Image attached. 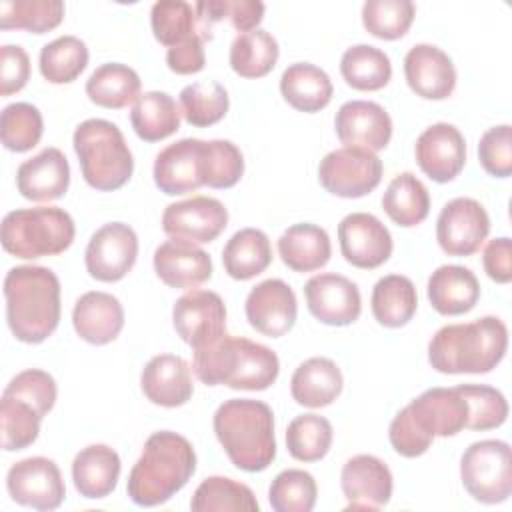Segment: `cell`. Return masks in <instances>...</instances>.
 I'll return each mask as SVG.
<instances>
[{
    "instance_id": "cell-6",
    "label": "cell",
    "mask_w": 512,
    "mask_h": 512,
    "mask_svg": "<svg viewBox=\"0 0 512 512\" xmlns=\"http://www.w3.org/2000/svg\"><path fill=\"white\" fill-rule=\"evenodd\" d=\"M74 152L88 186L100 192L122 188L132 172L134 158L120 128L104 118L80 122L72 136Z\"/></svg>"
},
{
    "instance_id": "cell-21",
    "label": "cell",
    "mask_w": 512,
    "mask_h": 512,
    "mask_svg": "<svg viewBox=\"0 0 512 512\" xmlns=\"http://www.w3.org/2000/svg\"><path fill=\"white\" fill-rule=\"evenodd\" d=\"M340 486L348 510H378L392 498V472L372 454H356L342 466Z\"/></svg>"
},
{
    "instance_id": "cell-38",
    "label": "cell",
    "mask_w": 512,
    "mask_h": 512,
    "mask_svg": "<svg viewBox=\"0 0 512 512\" xmlns=\"http://www.w3.org/2000/svg\"><path fill=\"white\" fill-rule=\"evenodd\" d=\"M340 74L350 88L360 92H374L390 82L392 64L380 48L370 44H356L342 54Z\"/></svg>"
},
{
    "instance_id": "cell-58",
    "label": "cell",
    "mask_w": 512,
    "mask_h": 512,
    "mask_svg": "<svg viewBox=\"0 0 512 512\" xmlns=\"http://www.w3.org/2000/svg\"><path fill=\"white\" fill-rule=\"evenodd\" d=\"M482 266L490 280L508 284L512 280V242L508 236L494 238L482 252Z\"/></svg>"
},
{
    "instance_id": "cell-46",
    "label": "cell",
    "mask_w": 512,
    "mask_h": 512,
    "mask_svg": "<svg viewBox=\"0 0 512 512\" xmlns=\"http://www.w3.org/2000/svg\"><path fill=\"white\" fill-rule=\"evenodd\" d=\"M40 422H42V416L32 404L2 392L0 426H2V448L6 452L24 450L30 444H34L40 434Z\"/></svg>"
},
{
    "instance_id": "cell-23",
    "label": "cell",
    "mask_w": 512,
    "mask_h": 512,
    "mask_svg": "<svg viewBox=\"0 0 512 512\" xmlns=\"http://www.w3.org/2000/svg\"><path fill=\"white\" fill-rule=\"evenodd\" d=\"M70 186V166L62 150L48 146L24 160L16 170L18 192L32 202H52L66 194Z\"/></svg>"
},
{
    "instance_id": "cell-22",
    "label": "cell",
    "mask_w": 512,
    "mask_h": 512,
    "mask_svg": "<svg viewBox=\"0 0 512 512\" xmlns=\"http://www.w3.org/2000/svg\"><path fill=\"white\" fill-rule=\"evenodd\" d=\"M404 76L412 92L426 100H444L456 88L450 56L432 44H416L404 56Z\"/></svg>"
},
{
    "instance_id": "cell-45",
    "label": "cell",
    "mask_w": 512,
    "mask_h": 512,
    "mask_svg": "<svg viewBox=\"0 0 512 512\" xmlns=\"http://www.w3.org/2000/svg\"><path fill=\"white\" fill-rule=\"evenodd\" d=\"M334 430L320 414H300L286 428V448L300 462L322 460L332 446Z\"/></svg>"
},
{
    "instance_id": "cell-53",
    "label": "cell",
    "mask_w": 512,
    "mask_h": 512,
    "mask_svg": "<svg viewBox=\"0 0 512 512\" xmlns=\"http://www.w3.org/2000/svg\"><path fill=\"white\" fill-rule=\"evenodd\" d=\"M478 158L482 168L494 178H508L512 174V128L500 124L488 128L478 142Z\"/></svg>"
},
{
    "instance_id": "cell-5",
    "label": "cell",
    "mask_w": 512,
    "mask_h": 512,
    "mask_svg": "<svg viewBox=\"0 0 512 512\" xmlns=\"http://www.w3.org/2000/svg\"><path fill=\"white\" fill-rule=\"evenodd\" d=\"M214 434L230 462L244 472H262L276 458L274 414L262 400L232 398L212 418Z\"/></svg>"
},
{
    "instance_id": "cell-40",
    "label": "cell",
    "mask_w": 512,
    "mask_h": 512,
    "mask_svg": "<svg viewBox=\"0 0 512 512\" xmlns=\"http://www.w3.org/2000/svg\"><path fill=\"white\" fill-rule=\"evenodd\" d=\"M64 18L62 0H2L0 28L44 34L60 26Z\"/></svg>"
},
{
    "instance_id": "cell-31",
    "label": "cell",
    "mask_w": 512,
    "mask_h": 512,
    "mask_svg": "<svg viewBox=\"0 0 512 512\" xmlns=\"http://www.w3.org/2000/svg\"><path fill=\"white\" fill-rule=\"evenodd\" d=\"M278 254L294 272H314L326 266L332 254L330 236L324 228L300 222L284 230L278 238Z\"/></svg>"
},
{
    "instance_id": "cell-24",
    "label": "cell",
    "mask_w": 512,
    "mask_h": 512,
    "mask_svg": "<svg viewBox=\"0 0 512 512\" xmlns=\"http://www.w3.org/2000/svg\"><path fill=\"white\" fill-rule=\"evenodd\" d=\"M140 388L156 406H184L194 394L190 364L174 354H158L142 368Z\"/></svg>"
},
{
    "instance_id": "cell-17",
    "label": "cell",
    "mask_w": 512,
    "mask_h": 512,
    "mask_svg": "<svg viewBox=\"0 0 512 512\" xmlns=\"http://www.w3.org/2000/svg\"><path fill=\"white\" fill-rule=\"evenodd\" d=\"M340 252L348 264L372 270L392 256V236L388 228L368 212H352L338 224Z\"/></svg>"
},
{
    "instance_id": "cell-47",
    "label": "cell",
    "mask_w": 512,
    "mask_h": 512,
    "mask_svg": "<svg viewBox=\"0 0 512 512\" xmlns=\"http://www.w3.org/2000/svg\"><path fill=\"white\" fill-rule=\"evenodd\" d=\"M194 10L204 40L212 38V26L222 18H228L240 34L256 30L264 18V4L260 0H208L196 2Z\"/></svg>"
},
{
    "instance_id": "cell-56",
    "label": "cell",
    "mask_w": 512,
    "mask_h": 512,
    "mask_svg": "<svg viewBox=\"0 0 512 512\" xmlns=\"http://www.w3.org/2000/svg\"><path fill=\"white\" fill-rule=\"evenodd\" d=\"M30 78V58L18 44L0 48V94L10 96L20 92Z\"/></svg>"
},
{
    "instance_id": "cell-7",
    "label": "cell",
    "mask_w": 512,
    "mask_h": 512,
    "mask_svg": "<svg viewBox=\"0 0 512 512\" xmlns=\"http://www.w3.org/2000/svg\"><path fill=\"white\" fill-rule=\"evenodd\" d=\"M74 220L58 206L12 210L2 220V248L24 260L54 256L74 242Z\"/></svg>"
},
{
    "instance_id": "cell-34",
    "label": "cell",
    "mask_w": 512,
    "mask_h": 512,
    "mask_svg": "<svg viewBox=\"0 0 512 512\" xmlns=\"http://www.w3.org/2000/svg\"><path fill=\"white\" fill-rule=\"evenodd\" d=\"M272 262L268 236L258 228H242L224 244L222 264L230 278L250 280L262 274Z\"/></svg>"
},
{
    "instance_id": "cell-49",
    "label": "cell",
    "mask_w": 512,
    "mask_h": 512,
    "mask_svg": "<svg viewBox=\"0 0 512 512\" xmlns=\"http://www.w3.org/2000/svg\"><path fill=\"white\" fill-rule=\"evenodd\" d=\"M318 498V486L310 472L282 470L268 488V500L276 512H310Z\"/></svg>"
},
{
    "instance_id": "cell-27",
    "label": "cell",
    "mask_w": 512,
    "mask_h": 512,
    "mask_svg": "<svg viewBox=\"0 0 512 512\" xmlns=\"http://www.w3.org/2000/svg\"><path fill=\"white\" fill-rule=\"evenodd\" d=\"M76 334L94 346L110 344L124 328V308L120 300L108 292L92 290L82 294L72 310Z\"/></svg>"
},
{
    "instance_id": "cell-2",
    "label": "cell",
    "mask_w": 512,
    "mask_h": 512,
    "mask_svg": "<svg viewBox=\"0 0 512 512\" xmlns=\"http://www.w3.org/2000/svg\"><path fill=\"white\" fill-rule=\"evenodd\" d=\"M196 472V452L182 434L154 432L142 448L140 458L128 474L126 492L136 506H158L168 502Z\"/></svg>"
},
{
    "instance_id": "cell-42",
    "label": "cell",
    "mask_w": 512,
    "mask_h": 512,
    "mask_svg": "<svg viewBox=\"0 0 512 512\" xmlns=\"http://www.w3.org/2000/svg\"><path fill=\"white\" fill-rule=\"evenodd\" d=\"M88 64V48L76 36H60L40 50V74L50 84L74 82Z\"/></svg>"
},
{
    "instance_id": "cell-43",
    "label": "cell",
    "mask_w": 512,
    "mask_h": 512,
    "mask_svg": "<svg viewBox=\"0 0 512 512\" xmlns=\"http://www.w3.org/2000/svg\"><path fill=\"white\" fill-rule=\"evenodd\" d=\"M190 508L194 512H210V510L258 512L260 506L254 492L246 484L226 476H210L202 480L194 490Z\"/></svg>"
},
{
    "instance_id": "cell-25",
    "label": "cell",
    "mask_w": 512,
    "mask_h": 512,
    "mask_svg": "<svg viewBox=\"0 0 512 512\" xmlns=\"http://www.w3.org/2000/svg\"><path fill=\"white\" fill-rule=\"evenodd\" d=\"M408 410L422 430H426L430 436L442 438L462 432L470 418L468 402L458 386L424 390L408 404Z\"/></svg>"
},
{
    "instance_id": "cell-29",
    "label": "cell",
    "mask_w": 512,
    "mask_h": 512,
    "mask_svg": "<svg viewBox=\"0 0 512 512\" xmlns=\"http://www.w3.org/2000/svg\"><path fill=\"white\" fill-rule=\"evenodd\" d=\"M122 462L114 448L106 444H90L72 460V480L80 496L98 500L114 492L120 478Z\"/></svg>"
},
{
    "instance_id": "cell-28",
    "label": "cell",
    "mask_w": 512,
    "mask_h": 512,
    "mask_svg": "<svg viewBox=\"0 0 512 512\" xmlns=\"http://www.w3.org/2000/svg\"><path fill=\"white\" fill-rule=\"evenodd\" d=\"M428 300L442 316H460L470 312L480 298L476 274L458 264H444L428 278Z\"/></svg>"
},
{
    "instance_id": "cell-1",
    "label": "cell",
    "mask_w": 512,
    "mask_h": 512,
    "mask_svg": "<svg viewBox=\"0 0 512 512\" xmlns=\"http://www.w3.org/2000/svg\"><path fill=\"white\" fill-rule=\"evenodd\" d=\"M192 370L206 386H228L232 390H266L280 372L274 350L242 336L222 334L194 350Z\"/></svg>"
},
{
    "instance_id": "cell-30",
    "label": "cell",
    "mask_w": 512,
    "mask_h": 512,
    "mask_svg": "<svg viewBox=\"0 0 512 512\" xmlns=\"http://www.w3.org/2000/svg\"><path fill=\"white\" fill-rule=\"evenodd\" d=\"M344 386V378L336 362L324 356L304 360L292 374V400L306 408H324L332 404Z\"/></svg>"
},
{
    "instance_id": "cell-33",
    "label": "cell",
    "mask_w": 512,
    "mask_h": 512,
    "mask_svg": "<svg viewBox=\"0 0 512 512\" xmlns=\"http://www.w3.org/2000/svg\"><path fill=\"white\" fill-rule=\"evenodd\" d=\"M180 114L182 110L168 92L148 90L132 104L130 122L140 140L160 142L180 128Z\"/></svg>"
},
{
    "instance_id": "cell-4",
    "label": "cell",
    "mask_w": 512,
    "mask_h": 512,
    "mask_svg": "<svg viewBox=\"0 0 512 512\" xmlns=\"http://www.w3.org/2000/svg\"><path fill=\"white\" fill-rule=\"evenodd\" d=\"M508 328L496 316L446 324L428 342V362L442 374H488L504 358Z\"/></svg>"
},
{
    "instance_id": "cell-10",
    "label": "cell",
    "mask_w": 512,
    "mask_h": 512,
    "mask_svg": "<svg viewBox=\"0 0 512 512\" xmlns=\"http://www.w3.org/2000/svg\"><path fill=\"white\" fill-rule=\"evenodd\" d=\"M382 170V160L374 152L344 146L320 160L318 180L334 196L362 198L380 184Z\"/></svg>"
},
{
    "instance_id": "cell-15",
    "label": "cell",
    "mask_w": 512,
    "mask_h": 512,
    "mask_svg": "<svg viewBox=\"0 0 512 512\" xmlns=\"http://www.w3.org/2000/svg\"><path fill=\"white\" fill-rule=\"evenodd\" d=\"M228 226V210L212 196H192L168 204L162 214V230L170 238L206 244L216 240Z\"/></svg>"
},
{
    "instance_id": "cell-52",
    "label": "cell",
    "mask_w": 512,
    "mask_h": 512,
    "mask_svg": "<svg viewBox=\"0 0 512 512\" xmlns=\"http://www.w3.org/2000/svg\"><path fill=\"white\" fill-rule=\"evenodd\" d=\"M4 394L26 400L44 418L54 408L58 388H56L54 378L48 372L38 370V368H28V370L18 372L8 382V386L4 388Z\"/></svg>"
},
{
    "instance_id": "cell-51",
    "label": "cell",
    "mask_w": 512,
    "mask_h": 512,
    "mask_svg": "<svg viewBox=\"0 0 512 512\" xmlns=\"http://www.w3.org/2000/svg\"><path fill=\"white\" fill-rule=\"evenodd\" d=\"M458 390L468 402V430H492L506 422L508 402L500 390L486 384H460Z\"/></svg>"
},
{
    "instance_id": "cell-36",
    "label": "cell",
    "mask_w": 512,
    "mask_h": 512,
    "mask_svg": "<svg viewBox=\"0 0 512 512\" xmlns=\"http://www.w3.org/2000/svg\"><path fill=\"white\" fill-rule=\"evenodd\" d=\"M140 86L142 82L136 70L120 62H106L86 80V94L96 106L120 110L136 102Z\"/></svg>"
},
{
    "instance_id": "cell-32",
    "label": "cell",
    "mask_w": 512,
    "mask_h": 512,
    "mask_svg": "<svg viewBox=\"0 0 512 512\" xmlns=\"http://www.w3.org/2000/svg\"><path fill=\"white\" fill-rule=\"evenodd\" d=\"M280 92L294 110L314 114L330 104L334 86L322 68L310 62H296L282 72Z\"/></svg>"
},
{
    "instance_id": "cell-3",
    "label": "cell",
    "mask_w": 512,
    "mask_h": 512,
    "mask_svg": "<svg viewBox=\"0 0 512 512\" xmlns=\"http://www.w3.org/2000/svg\"><path fill=\"white\" fill-rule=\"evenodd\" d=\"M6 322L16 340L40 344L60 322V280L46 266H14L4 278Z\"/></svg>"
},
{
    "instance_id": "cell-8",
    "label": "cell",
    "mask_w": 512,
    "mask_h": 512,
    "mask_svg": "<svg viewBox=\"0 0 512 512\" xmlns=\"http://www.w3.org/2000/svg\"><path fill=\"white\" fill-rule=\"evenodd\" d=\"M466 492L482 504H500L512 494V452L504 440L470 444L460 458Z\"/></svg>"
},
{
    "instance_id": "cell-26",
    "label": "cell",
    "mask_w": 512,
    "mask_h": 512,
    "mask_svg": "<svg viewBox=\"0 0 512 512\" xmlns=\"http://www.w3.org/2000/svg\"><path fill=\"white\" fill-rule=\"evenodd\" d=\"M154 270L166 286L186 290L210 280L212 260L200 246L172 238L154 250Z\"/></svg>"
},
{
    "instance_id": "cell-20",
    "label": "cell",
    "mask_w": 512,
    "mask_h": 512,
    "mask_svg": "<svg viewBox=\"0 0 512 512\" xmlns=\"http://www.w3.org/2000/svg\"><path fill=\"white\" fill-rule=\"evenodd\" d=\"M334 128L346 148H360L374 154L386 148L392 138L390 114L370 100L344 102L336 112Z\"/></svg>"
},
{
    "instance_id": "cell-35",
    "label": "cell",
    "mask_w": 512,
    "mask_h": 512,
    "mask_svg": "<svg viewBox=\"0 0 512 512\" xmlns=\"http://www.w3.org/2000/svg\"><path fill=\"white\" fill-rule=\"evenodd\" d=\"M370 306L378 324L386 328H400L416 314V286L408 276L388 274L374 284Z\"/></svg>"
},
{
    "instance_id": "cell-44",
    "label": "cell",
    "mask_w": 512,
    "mask_h": 512,
    "mask_svg": "<svg viewBox=\"0 0 512 512\" xmlns=\"http://www.w3.org/2000/svg\"><path fill=\"white\" fill-rule=\"evenodd\" d=\"M228 92L216 80L192 82L180 92L182 116L190 126L206 128L220 122L228 112Z\"/></svg>"
},
{
    "instance_id": "cell-18",
    "label": "cell",
    "mask_w": 512,
    "mask_h": 512,
    "mask_svg": "<svg viewBox=\"0 0 512 512\" xmlns=\"http://www.w3.org/2000/svg\"><path fill=\"white\" fill-rule=\"evenodd\" d=\"M244 312L256 332L268 338H280L290 332L296 322V294L284 280L268 278L248 292Z\"/></svg>"
},
{
    "instance_id": "cell-48",
    "label": "cell",
    "mask_w": 512,
    "mask_h": 512,
    "mask_svg": "<svg viewBox=\"0 0 512 512\" xmlns=\"http://www.w3.org/2000/svg\"><path fill=\"white\" fill-rule=\"evenodd\" d=\"M44 132V120L40 110L30 102H14L4 106L0 116L2 144L10 152L32 150Z\"/></svg>"
},
{
    "instance_id": "cell-9",
    "label": "cell",
    "mask_w": 512,
    "mask_h": 512,
    "mask_svg": "<svg viewBox=\"0 0 512 512\" xmlns=\"http://www.w3.org/2000/svg\"><path fill=\"white\" fill-rule=\"evenodd\" d=\"M154 184L168 196L194 192L210 184V140L182 138L156 154Z\"/></svg>"
},
{
    "instance_id": "cell-50",
    "label": "cell",
    "mask_w": 512,
    "mask_h": 512,
    "mask_svg": "<svg viewBox=\"0 0 512 512\" xmlns=\"http://www.w3.org/2000/svg\"><path fill=\"white\" fill-rule=\"evenodd\" d=\"M416 16V6L410 0H368L362 6L364 28L380 40L402 38Z\"/></svg>"
},
{
    "instance_id": "cell-19",
    "label": "cell",
    "mask_w": 512,
    "mask_h": 512,
    "mask_svg": "<svg viewBox=\"0 0 512 512\" xmlns=\"http://www.w3.org/2000/svg\"><path fill=\"white\" fill-rule=\"evenodd\" d=\"M414 156L430 180L444 184L462 172L466 164V140L454 124L436 122L416 138Z\"/></svg>"
},
{
    "instance_id": "cell-39",
    "label": "cell",
    "mask_w": 512,
    "mask_h": 512,
    "mask_svg": "<svg viewBox=\"0 0 512 512\" xmlns=\"http://www.w3.org/2000/svg\"><path fill=\"white\" fill-rule=\"evenodd\" d=\"M278 56L280 48L276 38L262 28L238 34L230 44V68L242 78H262L270 74Z\"/></svg>"
},
{
    "instance_id": "cell-37",
    "label": "cell",
    "mask_w": 512,
    "mask_h": 512,
    "mask_svg": "<svg viewBox=\"0 0 512 512\" xmlns=\"http://www.w3.org/2000/svg\"><path fill=\"white\" fill-rule=\"evenodd\" d=\"M382 208L394 224L402 228L418 226L430 212L428 188L412 172H402L388 184L382 196Z\"/></svg>"
},
{
    "instance_id": "cell-11",
    "label": "cell",
    "mask_w": 512,
    "mask_h": 512,
    "mask_svg": "<svg viewBox=\"0 0 512 512\" xmlns=\"http://www.w3.org/2000/svg\"><path fill=\"white\" fill-rule=\"evenodd\" d=\"M10 498L34 510H56L66 496V486L60 468L44 456L24 458L10 466L6 474Z\"/></svg>"
},
{
    "instance_id": "cell-13",
    "label": "cell",
    "mask_w": 512,
    "mask_h": 512,
    "mask_svg": "<svg viewBox=\"0 0 512 512\" xmlns=\"http://www.w3.org/2000/svg\"><path fill=\"white\" fill-rule=\"evenodd\" d=\"M490 232V216L474 198H454L436 220L438 246L448 256H472Z\"/></svg>"
},
{
    "instance_id": "cell-55",
    "label": "cell",
    "mask_w": 512,
    "mask_h": 512,
    "mask_svg": "<svg viewBox=\"0 0 512 512\" xmlns=\"http://www.w3.org/2000/svg\"><path fill=\"white\" fill-rule=\"evenodd\" d=\"M210 188H232L244 174L240 148L230 140H210Z\"/></svg>"
},
{
    "instance_id": "cell-57",
    "label": "cell",
    "mask_w": 512,
    "mask_h": 512,
    "mask_svg": "<svg viewBox=\"0 0 512 512\" xmlns=\"http://www.w3.org/2000/svg\"><path fill=\"white\" fill-rule=\"evenodd\" d=\"M166 64L172 72H176L180 76H188V74H196V72L204 70V66H206L204 40L200 36H194L182 44L168 48Z\"/></svg>"
},
{
    "instance_id": "cell-41",
    "label": "cell",
    "mask_w": 512,
    "mask_h": 512,
    "mask_svg": "<svg viewBox=\"0 0 512 512\" xmlns=\"http://www.w3.org/2000/svg\"><path fill=\"white\" fill-rule=\"evenodd\" d=\"M150 24H152L154 38L168 48L182 44L194 36L202 38L200 20L194 10V4H188L182 0L154 2L150 10Z\"/></svg>"
},
{
    "instance_id": "cell-12",
    "label": "cell",
    "mask_w": 512,
    "mask_h": 512,
    "mask_svg": "<svg viewBox=\"0 0 512 512\" xmlns=\"http://www.w3.org/2000/svg\"><path fill=\"white\" fill-rule=\"evenodd\" d=\"M138 258V236L124 222H108L98 228L86 246V270L98 282L122 280Z\"/></svg>"
},
{
    "instance_id": "cell-54",
    "label": "cell",
    "mask_w": 512,
    "mask_h": 512,
    "mask_svg": "<svg viewBox=\"0 0 512 512\" xmlns=\"http://www.w3.org/2000/svg\"><path fill=\"white\" fill-rule=\"evenodd\" d=\"M388 438H390L392 448L404 458L422 456L434 440V436H430L426 430H422V426L412 418L408 406H404L390 422Z\"/></svg>"
},
{
    "instance_id": "cell-16",
    "label": "cell",
    "mask_w": 512,
    "mask_h": 512,
    "mask_svg": "<svg viewBox=\"0 0 512 512\" xmlns=\"http://www.w3.org/2000/svg\"><path fill=\"white\" fill-rule=\"evenodd\" d=\"M304 298L310 314L328 326L354 324L362 312V298L358 286L334 272L312 276L304 284Z\"/></svg>"
},
{
    "instance_id": "cell-14",
    "label": "cell",
    "mask_w": 512,
    "mask_h": 512,
    "mask_svg": "<svg viewBox=\"0 0 512 512\" xmlns=\"http://www.w3.org/2000/svg\"><path fill=\"white\" fill-rule=\"evenodd\" d=\"M176 334L192 348L210 344L226 334V306L212 290H190L172 308Z\"/></svg>"
}]
</instances>
